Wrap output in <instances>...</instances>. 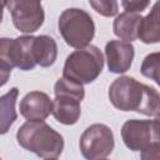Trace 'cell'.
<instances>
[{"label":"cell","instance_id":"6da1fadb","mask_svg":"<svg viewBox=\"0 0 160 160\" xmlns=\"http://www.w3.org/2000/svg\"><path fill=\"white\" fill-rule=\"evenodd\" d=\"M110 102L121 111H136L146 116L160 114V92L131 76L115 79L108 92Z\"/></svg>","mask_w":160,"mask_h":160},{"label":"cell","instance_id":"7a4b0ae2","mask_svg":"<svg viewBox=\"0 0 160 160\" xmlns=\"http://www.w3.org/2000/svg\"><path fill=\"white\" fill-rule=\"evenodd\" d=\"M18 144L42 159H56L64 150V138L45 121L24 122L16 131Z\"/></svg>","mask_w":160,"mask_h":160},{"label":"cell","instance_id":"3957f363","mask_svg":"<svg viewBox=\"0 0 160 160\" xmlns=\"http://www.w3.org/2000/svg\"><path fill=\"white\" fill-rule=\"evenodd\" d=\"M35 36L22 35L15 39H0V74L1 86L6 84L14 68L28 71L36 66L34 58Z\"/></svg>","mask_w":160,"mask_h":160},{"label":"cell","instance_id":"277c9868","mask_svg":"<svg viewBox=\"0 0 160 160\" xmlns=\"http://www.w3.org/2000/svg\"><path fill=\"white\" fill-rule=\"evenodd\" d=\"M102 68L104 58L100 49L95 45H89L72 51L66 58L62 75L69 80L86 85L99 78Z\"/></svg>","mask_w":160,"mask_h":160},{"label":"cell","instance_id":"5b68a950","mask_svg":"<svg viewBox=\"0 0 160 160\" xmlns=\"http://www.w3.org/2000/svg\"><path fill=\"white\" fill-rule=\"evenodd\" d=\"M55 99L52 100V115L64 125H74L81 115L80 102L85 98V89L81 84L59 78L54 85Z\"/></svg>","mask_w":160,"mask_h":160},{"label":"cell","instance_id":"8992f818","mask_svg":"<svg viewBox=\"0 0 160 160\" xmlns=\"http://www.w3.org/2000/svg\"><path fill=\"white\" fill-rule=\"evenodd\" d=\"M58 26L64 41L76 50L89 46L95 35L92 18L79 8L65 9L60 14Z\"/></svg>","mask_w":160,"mask_h":160},{"label":"cell","instance_id":"52a82bcc","mask_svg":"<svg viewBox=\"0 0 160 160\" xmlns=\"http://www.w3.org/2000/svg\"><path fill=\"white\" fill-rule=\"evenodd\" d=\"M115 146L114 134L105 124L88 126L80 136L79 148L86 160H99L109 156Z\"/></svg>","mask_w":160,"mask_h":160},{"label":"cell","instance_id":"ba28073f","mask_svg":"<svg viewBox=\"0 0 160 160\" xmlns=\"http://www.w3.org/2000/svg\"><path fill=\"white\" fill-rule=\"evenodd\" d=\"M121 138L128 149L141 151L151 142H160V120H128L121 128Z\"/></svg>","mask_w":160,"mask_h":160},{"label":"cell","instance_id":"9c48e42d","mask_svg":"<svg viewBox=\"0 0 160 160\" xmlns=\"http://www.w3.org/2000/svg\"><path fill=\"white\" fill-rule=\"evenodd\" d=\"M4 5L11 14L14 26L24 34H32L44 24L45 12L40 1L11 0L4 2Z\"/></svg>","mask_w":160,"mask_h":160},{"label":"cell","instance_id":"30bf717a","mask_svg":"<svg viewBox=\"0 0 160 160\" xmlns=\"http://www.w3.org/2000/svg\"><path fill=\"white\" fill-rule=\"evenodd\" d=\"M135 49L131 42L110 40L105 46V56L109 71L114 74L126 72L132 64Z\"/></svg>","mask_w":160,"mask_h":160},{"label":"cell","instance_id":"8fae6325","mask_svg":"<svg viewBox=\"0 0 160 160\" xmlns=\"http://www.w3.org/2000/svg\"><path fill=\"white\" fill-rule=\"evenodd\" d=\"M19 110L26 120L44 121L52 114V100L42 91H30L21 99Z\"/></svg>","mask_w":160,"mask_h":160},{"label":"cell","instance_id":"7c38bea8","mask_svg":"<svg viewBox=\"0 0 160 160\" xmlns=\"http://www.w3.org/2000/svg\"><path fill=\"white\" fill-rule=\"evenodd\" d=\"M142 21L140 14L121 12L118 15L112 22L114 34L125 42H131L139 39V29Z\"/></svg>","mask_w":160,"mask_h":160},{"label":"cell","instance_id":"4fadbf2b","mask_svg":"<svg viewBox=\"0 0 160 160\" xmlns=\"http://www.w3.org/2000/svg\"><path fill=\"white\" fill-rule=\"evenodd\" d=\"M139 39L144 44L160 42V1H156L149 14L142 18L139 29Z\"/></svg>","mask_w":160,"mask_h":160},{"label":"cell","instance_id":"5bb4252c","mask_svg":"<svg viewBox=\"0 0 160 160\" xmlns=\"http://www.w3.org/2000/svg\"><path fill=\"white\" fill-rule=\"evenodd\" d=\"M34 58L36 65L41 68L51 66L58 58L56 41L49 35L35 36L34 41Z\"/></svg>","mask_w":160,"mask_h":160},{"label":"cell","instance_id":"9a60e30c","mask_svg":"<svg viewBox=\"0 0 160 160\" xmlns=\"http://www.w3.org/2000/svg\"><path fill=\"white\" fill-rule=\"evenodd\" d=\"M19 95V89L16 86L11 88L6 94H4L0 98L1 104V125H0V132L4 135L8 132L10 126L14 124V121L18 118L15 104Z\"/></svg>","mask_w":160,"mask_h":160},{"label":"cell","instance_id":"2e32d148","mask_svg":"<svg viewBox=\"0 0 160 160\" xmlns=\"http://www.w3.org/2000/svg\"><path fill=\"white\" fill-rule=\"evenodd\" d=\"M140 71L145 78L154 80L160 86V51L148 54L142 60Z\"/></svg>","mask_w":160,"mask_h":160},{"label":"cell","instance_id":"e0dca14e","mask_svg":"<svg viewBox=\"0 0 160 160\" xmlns=\"http://www.w3.org/2000/svg\"><path fill=\"white\" fill-rule=\"evenodd\" d=\"M90 6L100 15L106 16V18H111L115 16L118 14V9H119V4L118 1L114 0H99V1H89Z\"/></svg>","mask_w":160,"mask_h":160},{"label":"cell","instance_id":"ac0fdd59","mask_svg":"<svg viewBox=\"0 0 160 160\" xmlns=\"http://www.w3.org/2000/svg\"><path fill=\"white\" fill-rule=\"evenodd\" d=\"M140 160H160V142H151L140 151Z\"/></svg>","mask_w":160,"mask_h":160},{"label":"cell","instance_id":"d6986e66","mask_svg":"<svg viewBox=\"0 0 160 160\" xmlns=\"http://www.w3.org/2000/svg\"><path fill=\"white\" fill-rule=\"evenodd\" d=\"M121 5L125 10V12H132V14H139L144 11L150 2L149 1H121Z\"/></svg>","mask_w":160,"mask_h":160},{"label":"cell","instance_id":"ffe728a7","mask_svg":"<svg viewBox=\"0 0 160 160\" xmlns=\"http://www.w3.org/2000/svg\"><path fill=\"white\" fill-rule=\"evenodd\" d=\"M155 118H158V119H159V120H160V114H158V115H156V116H155Z\"/></svg>","mask_w":160,"mask_h":160},{"label":"cell","instance_id":"44dd1931","mask_svg":"<svg viewBox=\"0 0 160 160\" xmlns=\"http://www.w3.org/2000/svg\"><path fill=\"white\" fill-rule=\"evenodd\" d=\"M45 160H58V159H45Z\"/></svg>","mask_w":160,"mask_h":160},{"label":"cell","instance_id":"7402d4cb","mask_svg":"<svg viewBox=\"0 0 160 160\" xmlns=\"http://www.w3.org/2000/svg\"><path fill=\"white\" fill-rule=\"evenodd\" d=\"M99 160H108V159H99Z\"/></svg>","mask_w":160,"mask_h":160}]
</instances>
